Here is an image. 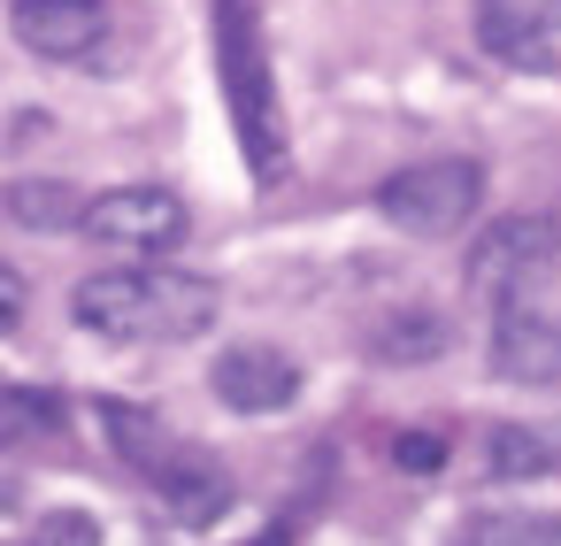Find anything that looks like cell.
<instances>
[{
	"mask_svg": "<svg viewBox=\"0 0 561 546\" xmlns=\"http://www.w3.org/2000/svg\"><path fill=\"white\" fill-rule=\"evenodd\" d=\"M70 316L116 346H170L216 323V285L193 270H162V262H131V270H93L70 293Z\"/></svg>",
	"mask_w": 561,
	"mask_h": 546,
	"instance_id": "obj_1",
	"label": "cell"
},
{
	"mask_svg": "<svg viewBox=\"0 0 561 546\" xmlns=\"http://www.w3.org/2000/svg\"><path fill=\"white\" fill-rule=\"evenodd\" d=\"M216 70H224V101H231V124H239L254 178L277 185L285 178V124H277V78H270L254 0H216Z\"/></svg>",
	"mask_w": 561,
	"mask_h": 546,
	"instance_id": "obj_2",
	"label": "cell"
},
{
	"mask_svg": "<svg viewBox=\"0 0 561 546\" xmlns=\"http://www.w3.org/2000/svg\"><path fill=\"white\" fill-rule=\"evenodd\" d=\"M477 208H484V162H461V155L415 162V170H400V178L377 185V216L400 224V231H415V239H446Z\"/></svg>",
	"mask_w": 561,
	"mask_h": 546,
	"instance_id": "obj_3",
	"label": "cell"
},
{
	"mask_svg": "<svg viewBox=\"0 0 561 546\" xmlns=\"http://www.w3.org/2000/svg\"><path fill=\"white\" fill-rule=\"evenodd\" d=\"M553 254H561L553 216H500V224H484V231L469 239V285L507 308L515 293H530V285L553 270Z\"/></svg>",
	"mask_w": 561,
	"mask_h": 546,
	"instance_id": "obj_4",
	"label": "cell"
},
{
	"mask_svg": "<svg viewBox=\"0 0 561 546\" xmlns=\"http://www.w3.org/2000/svg\"><path fill=\"white\" fill-rule=\"evenodd\" d=\"M85 231L108 239V247H124V254H154L162 262L170 247H185L193 208L178 193H162V185H116V193L85 201Z\"/></svg>",
	"mask_w": 561,
	"mask_h": 546,
	"instance_id": "obj_5",
	"label": "cell"
},
{
	"mask_svg": "<svg viewBox=\"0 0 561 546\" xmlns=\"http://www.w3.org/2000/svg\"><path fill=\"white\" fill-rule=\"evenodd\" d=\"M9 32L39 62H93L108 39V0H9Z\"/></svg>",
	"mask_w": 561,
	"mask_h": 546,
	"instance_id": "obj_6",
	"label": "cell"
},
{
	"mask_svg": "<svg viewBox=\"0 0 561 546\" xmlns=\"http://www.w3.org/2000/svg\"><path fill=\"white\" fill-rule=\"evenodd\" d=\"M208 385H216V400L239 408V416H277V408H293V393H300V362H293L285 346L239 339V346L216 354Z\"/></svg>",
	"mask_w": 561,
	"mask_h": 546,
	"instance_id": "obj_7",
	"label": "cell"
},
{
	"mask_svg": "<svg viewBox=\"0 0 561 546\" xmlns=\"http://www.w3.org/2000/svg\"><path fill=\"white\" fill-rule=\"evenodd\" d=\"M477 32L500 62H530L546 70L553 62V32H561V0H477Z\"/></svg>",
	"mask_w": 561,
	"mask_h": 546,
	"instance_id": "obj_8",
	"label": "cell"
},
{
	"mask_svg": "<svg viewBox=\"0 0 561 546\" xmlns=\"http://www.w3.org/2000/svg\"><path fill=\"white\" fill-rule=\"evenodd\" d=\"M147 485H154V492H162V500H170L185 523H208V515L231 500V477H224V469H216L201 446H185V439H178V446L154 462V477H147Z\"/></svg>",
	"mask_w": 561,
	"mask_h": 546,
	"instance_id": "obj_9",
	"label": "cell"
},
{
	"mask_svg": "<svg viewBox=\"0 0 561 546\" xmlns=\"http://www.w3.org/2000/svg\"><path fill=\"white\" fill-rule=\"evenodd\" d=\"M101 431L116 439V454H124L139 477H154V462L178 446V431H162V416H147V408H131V400H101Z\"/></svg>",
	"mask_w": 561,
	"mask_h": 546,
	"instance_id": "obj_10",
	"label": "cell"
},
{
	"mask_svg": "<svg viewBox=\"0 0 561 546\" xmlns=\"http://www.w3.org/2000/svg\"><path fill=\"white\" fill-rule=\"evenodd\" d=\"M553 369H561L553 331L530 323V316L507 300V308H500V377H553Z\"/></svg>",
	"mask_w": 561,
	"mask_h": 546,
	"instance_id": "obj_11",
	"label": "cell"
},
{
	"mask_svg": "<svg viewBox=\"0 0 561 546\" xmlns=\"http://www.w3.org/2000/svg\"><path fill=\"white\" fill-rule=\"evenodd\" d=\"M9 216H16L24 231H78V224H85V201H78L70 185H55V178H47V185L24 178V185H9Z\"/></svg>",
	"mask_w": 561,
	"mask_h": 546,
	"instance_id": "obj_12",
	"label": "cell"
},
{
	"mask_svg": "<svg viewBox=\"0 0 561 546\" xmlns=\"http://www.w3.org/2000/svg\"><path fill=\"white\" fill-rule=\"evenodd\" d=\"M438 339H446V331H438L431 316H392V323H377V354H385V362H431Z\"/></svg>",
	"mask_w": 561,
	"mask_h": 546,
	"instance_id": "obj_13",
	"label": "cell"
},
{
	"mask_svg": "<svg viewBox=\"0 0 561 546\" xmlns=\"http://www.w3.org/2000/svg\"><path fill=\"white\" fill-rule=\"evenodd\" d=\"M484 454H492V477H538L546 469V439H530V431H492Z\"/></svg>",
	"mask_w": 561,
	"mask_h": 546,
	"instance_id": "obj_14",
	"label": "cell"
},
{
	"mask_svg": "<svg viewBox=\"0 0 561 546\" xmlns=\"http://www.w3.org/2000/svg\"><path fill=\"white\" fill-rule=\"evenodd\" d=\"M392 462H400L408 477H431V469L446 462V446H438L431 431H400V439H392Z\"/></svg>",
	"mask_w": 561,
	"mask_h": 546,
	"instance_id": "obj_15",
	"label": "cell"
},
{
	"mask_svg": "<svg viewBox=\"0 0 561 546\" xmlns=\"http://www.w3.org/2000/svg\"><path fill=\"white\" fill-rule=\"evenodd\" d=\"M39 546H101V523H93V515H78V508H62V515H47V523H39Z\"/></svg>",
	"mask_w": 561,
	"mask_h": 546,
	"instance_id": "obj_16",
	"label": "cell"
},
{
	"mask_svg": "<svg viewBox=\"0 0 561 546\" xmlns=\"http://www.w3.org/2000/svg\"><path fill=\"white\" fill-rule=\"evenodd\" d=\"M461 546H553V531L546 523H477Z\"/></svg>",
	"mask_w": 561,
	"mask_h": 546,
	"instance_id": "obj_17",
	"label": "cell"
},
{
	"mask_svg": "<svg viewBox=\"0 0 561 546\" xmlns=\"http://www.w3.org/2000/svg\"><path fill=\"white\" fill-rule=\"evenodd\" d=\"M9 323H24V277L0 262V331H9Z\"/></svg>",
	"mask_w": 561,
	"mask_h": 546,
	"instance_id": "obj_18",
	"label": "cell"
},
{
	"mask_svg": "<svg viewBox=\"0 0 561 546\" xmlns=\"http://www.w3.org/2000/svg\"><path fill=\"white\" fill-rule=\"evenodd\" d=\"M16 408H24L16 393H0V439H16V431H24V416H16Z\"/></svg>",
	"mask_w": 561,
	"mask_h": 546,
	"instance_id": "obj_19",
	"label": "cell"
},
{
	"mask_svg": "<svg viewBox=\"0 0 561 546\" xmlns=\"http://www.w3.org/2000/svg\"><path fill=\"white\" fill-rule=\"evenodd\" d=\"M239 546H293V531H285V523H270V531H254V538H239Z\"/></svg>",
	"mask_w": 561,
	"mask_h": 546,
	"instance_id": "obj_20",
	"label": "cell"
}]
</instances>
